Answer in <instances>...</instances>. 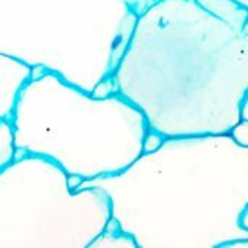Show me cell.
<instances>
[{
	"mask_svg": "<svg viewBox=\"0 0 248 248\" xmlns=\"http://www.w3.org/2000/svg\"><path fill=\"white\" fill-rule=\"evenodd\" d=\"M10 122L16 153L45 157L81 182L125 170L150 131L118 92L97 97L49 71L25 84Z\"/></svg>",
	"mask_w": 248,
	"mask_h": 248,
	"instance_id": "obj_3",
	"label": "cell"
},
{
	"mask_svg": "<svg viewBox=\"0 0 248 248\" xmlns=\"http://www.w3.org/2000/svg\"><path fill=\"white\" fill-rule=\"evenodd\" d=\"M241 118L248 119V93L246 94V97L243 100V105H241Z\"/></svg>",
	"mask_w": 248,
	"mask_h": 248,
	"instance_id": "obj_11",
	"label": "cell"
},
{
	"mask_svg": "<svg viewBox=\"0 0 248 248\" xmlns=\"http://www.w3.org/2000/svg\"><path fill=\"white\" fill-rule=\"evenodd\" d=\"M241 224H243V225H244V227H246V228H247V230H248V209H247V211H246V214L243 215Z\"/></svg>",
	"mask_w": 248,
	"mask_h": 248,
	"instance_id": "obj_12",
	"label": "cell"
},
{
	"mask_svg": "<svg viewBox=\"0 0 248 248\" xmlns=\"http://www.w3.org/2000/svg\"><path fill=\"white\" fill-rule=\"evenodd\" d=\"M235 1H238L240 4H243L244 7H247L248 9V0H235Z\"/></svg>",
	"mask_w": 248,
	"mask_h": 248,
	"instance_id": "obj_13",
	"label": "cell"
},
{
	"mask_svg": "<svg viewBox=\"0 0 248 248\" xmlns=\"http://www.w3.org/2000/svg\"><path fill=\"white\" fill-rule=\"evenodd\" d=\"M231 138L241 147L248 148V119L241 118L228 132Z\"/></svg>",
	"mask_w": 248,
	"mask_h": 248,
	"instance_id": "obj_10",
	"label": "cell"
},
{
	"mask_svg": "<svg viewBox=\"0 0 248 248\" xmlns=\"http://www.w3.org/2000/svg\"><path fill=\"white\" fill-rule=\"evenodd\" d=\"M102 189L119 230L138 248H219L248 240V148L230 134L164 138L116 174L83 180Z\"/></svg>",
	"mask_w": 248,
	"mask_h": 248,
	"instance_id": "obj_2",
	"label": "cell"
},
{
	"mask_svg": "<svg viewBox=\"0 0 248 248\" xmlns=\"http://www.w3.org/2000/svg\"><path fill=\"white\" fill-rule=\"evenodd\" d=\"M32 76V67L0 52V122L12 121L20 92Z\"/></svg>",
	"mask_w": 248,
	"mask_h": 248,
	"instance_id": "obj_6",
	"label": "cell"
},
{
	"mask_svg": "<svg viewBox=\"0 0 248 248\" xmlns=\"http://www.w3.org/2000/svg\"><path fill=\"white\" fill-rule=\"evenodd\" d=\"M16 158V144L10 121L0 122V171Z\"/></svg>",
	"mask_w": 248,
	"mask_h": 248,
	"instance_id": "obj_9",
	"label": "cell"
},
{
	"mask_svg": "<svg viewBox=\"0 0 248 248\" xmlns=\"http://www.w3.org/2000/svg\"><path fill=\"white\" fill-rule=\"evenodd\" d=\"M89 248H138V246L134 237L119 230V227L115 222V230H112L110 225L108 224L105 231L93 240Z\"/></svg>",
	"mask_w": 248,
	"mask_h": 248,
	"instance_id": "obj_8",
	"label": "cell"
},
{
	"mask_svg": "<svg viewBox=\"0 0 248 248\" xmlns=\"http://www.w3.org/2000/svg\"><path fill=\"white\" fill-rule=\"evenodd\" d=\"M110 219L102 189H73L45 157L16 155L0 171V248H89Z\"/></svg>",
	"mask_w": 248,
	"mask_h": 248,
	"instance_id": "obj_5",
	"label": "cell"
},
{
	"mask_svg": "<svg viewBox=\"0 0 248 248\" xmlns=\"http://www.w3.org/2000/svg\"><path fill=\"white\" fill-rule=\"evenodd\" d=\"M196 3L215 17L237 29H246L247 26L248 9L235 0H196Z\"/></svg>",
	"mask_w": 248,
	"mask_h": 248,
	"instance_id": "obj_7",
	"label": "cell"
},
{
	"mask_svg": "<svg viewBox=\"0 0 248 248\" xmlns=\"http://www.w3.org/2000/svg\"><path fill=\"white\" fill-rule=\"evenodd\" d=\"M113 80L164 138L228 134L248 93V31L196 0H155L138 15Z\"/></svg>",
	"mask_w": 248,
	"mask_h": 248,
	"instance_id": "obj_1",
	"label": "cell"
},
{
	"mask_svg": "<svg viewBox=\"0 0 248 248\" xmlns=\"http://www.w3.org/2000/svg\"><path fill=\"white\" fill-rule=\"evenodd\" d=\"M140 0H0V52L92 93L115 76Z\"/></svg>",
	"mask_w": 248,
	"mask_h": 248,
	"instance_id": "obj_4",
	"label": "cell"
}]
</instances>
